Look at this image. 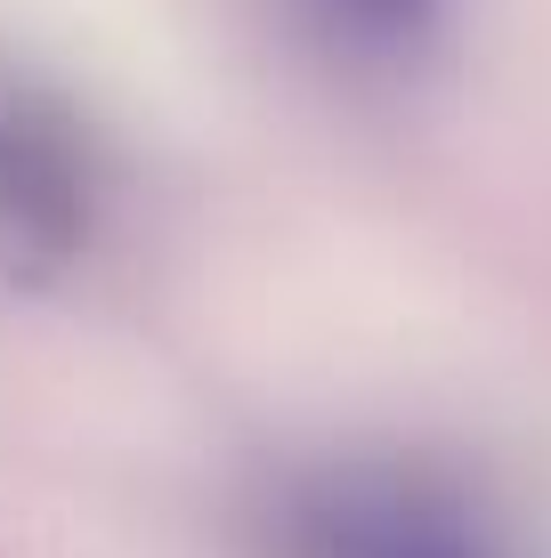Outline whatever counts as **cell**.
Listing matches in <instances>:
<instances>
[{
  "instance_id": "6da1fadb",
  "label": "cell",
  "mask_w": 551,
  "mask_h": 558,
  "mask_svg": "<svg viewBox=\"0 0 551 558\" xmlns=\"http://www.w3.org/2000/svg\"><path fill=\"white\" fill-rule=\"evenodd\" d=\"M276 558H519L479 494L422 461H325L268 510Z\"/></svg>"
},
{
  "instance_id": "7a4b0ae2",
  "label": "cell",
  "mask_w": 551,
  "mask_h": 558,
  "mask_svg": "<svg viewBox=\"0 0 551 558\" xmlns=\"http://www.w3.org/2000/svg\"><path fill=\"white\" fill-rule=\"evenodd\" d=\"M0 235L33 259H65L89 235V146L33 82H0Z\"/></svg>"
},
{
  "instance_id": "3957f363",
  "label": "cell",
  "mask_w": 551,
  "mask_h": 558,
  "mask_svg": "<svg viewBox=\"0 0 551 558\" xmlns=\"http://www.w3.org/2000/svg\"><path fill=\"white\" fill-rule=\"evenodd\" d=\"M325 9H333L349 33H366V41H414V33H422L446 0H325Z\"/></svg>"
}]
</instances>
